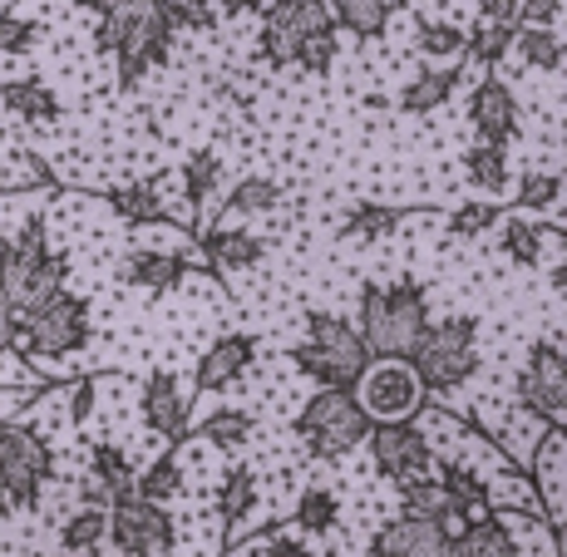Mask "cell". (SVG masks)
Listing matches in <instances>:
<instances>
[{"label":"cell","mask_w":567,"mask_h":557,"mask_svg":"<svg viewBox=\"0 0 567 557\" xmlns=\"http://www.w3.org/2000/svg\"><path fill=\"white\" fill-rule=\"evenodd\" d=\"M543 227L538 223H528V217H504L498 223V252H504L514 267H538V257H543Z\"/></svg>","instance_id":"38"},{"label":"cell","mask_w":567,"mask_h":557,"mask_svg":"<svg viewBox=\"0 0 567 557\" xmlns=\"http://www.w3.org/2000/svg\"><path fill=\"white\" fill-rule=\"evenodd\" d=\"M217 10L223 16H252V10H261V0H217Z\"/></svg>","instance_id":"49"},{"label":"cell","mask_w":567,"mask_h":557,"mask_svg":"<svg viewBox=\"0 0 567 557\" xmlns=\"http://www.w3.org/2000/svg\"><path fill=\"white\" fill-rule=\"evenodd\" d=\"M336 50H341V45H336V25L331 30H316L307 45L297 50V64H291V70H301V74H331Z\"/></svg>","instance_id":"44"},{"label":"cell","mask_w":567,"mask_h":557,"mask_svg":"<svg viewBox=\"0 0 567 557\" xmlns=\"http://www.w3.org/2000/svg\"><path fill=\"white\" fill-rule=\"evenodd\" d=\"M518 207L523 213H548V207H558L563 198V173H548V168H528L518 178Z\"/></svg>","instance_id":"41"},{"label":"cell","mask_w":567,"mask_h":557,"mask_svg":"<svg viewBox=\"0 0 567 557\" xmlns=\"http://www.w3.org/2000/svg\"><path fill=\"white\" fill-rule=\"evenodd\" d=\"M291 518H297L301 533H311V538H326V533L341 523V498H336V488L311 484V488H301V498H297V508H291Z\"/></svg>","instance_id":"37"},{"label":"cell","mask_w":567,"mask_h":557,"mask_svg":"<svg viewBox=\"0 0 567 557\" xmlns=\"http://www.w3.org/2000/svg\"><path fill=\"white\" fill-rule=\"evenodd\" d=\"M548 281H553V291H567V257L558 261V267H553V277H548Z\"/></svg>","instance_id":"51"},{"label":"cell","mask_w":567,"mask_h":557,"mask_svg":"<svg viewBox=\"0 0 567 557\" xmlns=\"http://www.w3.org/2000/svg\"><path fill=\"white\" fill-rule=\"evenodd\" d=\"M134 494H138V498H148V504H163V508H168L173 498L183 494V458H178V450L158 454L148 468H138Z\"/></svg>","instance_id":"36"},{"label":"cell","mask_w":567,"mask_h":557,"mask_svg":"<svg viewBox=\"0 0 567 557\" xmlns=\"http://www.w3.org/2000/svg\"><path fill=\"white\" fill-rule=\"evenodd\" d=\"M257 365V336H223V341H213L198 360V390H207V395H223V390H233L237 380L247 375V370Z\"/></svg>","instance_id":"19"},{"label":"cell","mask_w":567,"mask_h":557,"mask_svg":"<svg viewBox=\"0 0 567 557\" xmlns=\"http://www.w3.org/2000/svg\"><path fill=\"white\" fill-rule=\"evenodd\" d=\"M257 498H261V484L257 474L247 464H233L223 474V484H217V513H223L227 523V538H237L243 533V523L257 513Z\"/></svg>","instance_id":"26"},{"label":"cell","mask_w":567,"mask_h":557,"mask_svg":"<svg viewBox=\"0 0 567 557\" xmlns=\"http://www.w3.org/2000/svg\"><path fill=\"white\" fill-rule=\"evenodd\" d=\"M434 478H440L444 498H450V513L460 518V528L468 518H484L488 508H494V488L478 478V468H468L464 458H450L444 454L440 464H434Z\"/></svg>","instance_id":"21"},{"label":"cell","mask_w":567,"mask_h":557,"mask_svg":"<svg viewBox=\"0 0 567 557\" xmlns=\"http://www.w3.org/2000/svg\"><path fill=\"white\" fill-rule=\"evenodd\" d=\"M478 20H518V0H474Z\"/></svg>","instance_id":"48"},{"label":"cell","mask_w":567,"mask_h":557,"mask_svg":"<svg viewBox=\"0 0 567 557\" xmlns=\"http://www.w3.org/2000/svg\"><path fill=\"white\" fill-rule=\"evenodd\" d=\"M464 84V70L460 64H424L420 74H414V80L405 84V90H400V109H405V114H434V109H444L454 100V90H460Z\"/></svg>","instance_id":"24"},{"label":"cell","mask_w":567,"mask_h":557,"mask_svg":"<svg viewBox=\"0 0 567 557\" xmlns=\"http://www.w3.org/2000/svg\"><path fill=\"white\" fill-rule=\"evenodd\" d=\"M355 326H361L370 355H400L410 360V351L420 345L424 326H430V291L414 277L395 281H361L355 297Z\"/></svg>","instance_id":"2"},{"label":"cell","mask_w":567,"mask_h":557,"mask_svg":"<svg viewBox=\"0 0 567 557\" xmlns=\"http://www.w3.org/2000/svg\"><path fill=\"white\" fill-rule=\"evenodd\" d=\"M64 257L45 243V227L25 223L16 237L0 243V291L20 316H30L35 306H45L54 291H64Z\"/></svg>","instance_id":"4"},{"label":"cell","mask_w":567,"mask_h":557,"mask_svg":"<svg viewBox=\"0 0 567 557\" xmlns=\"http://www.w3.org/2000/svg\"><path fill=\"white\" fill-rule=\"evenodd\" d=\"M80 10H90V16H109V10L118 6V0H74Z\"/></svg>","instance_id":"50"},{"label":"cell","mask_w":567,"mask_h":557,"mask_svg":"<svg viewBox=\"0 0 567 557\" xmlns=\"http://www.w3.org/2000/svg\"><path fill=\"white\" fill-rule=\"evenodd\" d=\"M336 16V25L351 30L361 40H380L390 30V20L405 10V0H326Z\"/></svg>","instance_id":"28"},{"label":"cell","mask_w":567,"mask_h":557,"mask_svg":"<svg viewBox=\"0 0 567 557\" xmlns=\"http://www.w3.org/2000/svg\"><path fill=\"white\" fill-rule=\"evenodd\" d=\"M563 0H518V20L523 25H558Z\"/></svg>","instance_id":"46"},{"label":"cell","mask_w":567,"mask_h":557,"mask_svg":"<svg viewBox=\"0 0 567 557\" xmlns=\"http://www.w3.org/2000/svg\"><path fill=\"white\" fill-rule=\"evenodd\" d=\"M370 557H454V533H450V523L400 513V518H390L370 538Z\"/></svg>","instance_id":"14"},{"label":"cell","mask_w":567,"mask_h":557,"mask_svg":"<svg viewBox=\"0 0 567 557\" xmlns=\"http://www.w3.org/2000/svg\"><path fill=\"white\" fill-rule=\"evenodd\" d=\"M454 557H523V548H518L514 523L488 508L484 518H468L454 533Z\"/></svg>","instance_id":"23"},{"label":"cell","mask_w":567,"mask_h":557,"mask_svg":"<svg viewBox=\"0 0 567 557\" xmlns=\"http://www.w3.org/2000/svg\"><path fill=\"white\" fill-rule=\"evenodd\" d=\"M365 450H370V464H375L395 488L434 468V440L414 420H380V424H370Z\"/></svg>","instance_id":"12"},{"label":"cell","mask_w":567,"mask_h":557,"mask_svg":"<svg viewBox=\"0 0 567 557\" xmlns=\"http://www.w3.org/2000/svg\"><path fill=\"white\" fill-rule=\"evenodd\" d=\"M188 385H183L173 370H154V375L138 385V414H144L148 434H158V440H178L183 430H188Z\"/></svg>","instance_id":"16"},{"label":"cell","mask_w":567,"mask_h":557,"mask_svg":"<svg viewBox=\"0 0 567 557\" xmlns=\"http://www.w3.org/2000/svg\"><path fill=\"white\" fill-rule=\"evenodd\" d=\"M134 478H138V468H134V458H128L124 444H114V440H100L90 450V468H84V484H80V494H84V504H118L124 494H134Z\"/></svg>","instance_id":"17"},{"label":"cell","mask_w":567,"mask_h":557,"mask_svg":"<svg viewBox=\"0 0 567 557\" xmlns=\"http://www.w3.org/2000/svg\"><path fill=\"white\" fill-rule=\"evenodd\" d=\"M104 543H109V508H100V504H80L60 523V548L70 557H90V553H100Z\"/></svg>","instance_id":"31"},{"label":"cell","mask_w":567,"mask_h":557,"mask_svg":"<svg viewBox=\"0 0 567 557\" xmlns=\"http://www.w3.org/2000/svg\"><path fill=\"white\" fill-rule=\"evenodd\" d=\"M6 513H10V498H6V488H0V528H6Z\"/></svg>","instance_id":"52"},{"label":"cell","mask_w":567,"mask_h":557,"mask_svg":"<svg viewBox=\"0 0 567 557\" xmlns=\"http://www.w3.org/2000/svg\"><path fill=\"white\" fill-rule=\"evenodd\" d=\"M460 163H464V178L474 183L478 193H488V198H504V193L514 188V168H508V148L504 144H484V138H478Z\"/></svg>","instance_id":"29"},{"label":"cell","mask_w":567,"mask_h":557,"mask_svg":"<svg viewBox=\"0 0 567 557\" xmlns=\"http://www.w3.org/2000/svg\"><path fill=\"white\" fill-rule=\"evenodd\" d=\"M414 50L430 64H460L468 54V30L450 25V20H420L414 25Z\"/></svg>","instance_id":"34"},{"label":"cell","mask_w":567,"mask_h":557,"mask_svg":"<svg viewBox=\"0 0 567 557\" xmlns=\"http://www.w3.org/2000/svg\"><path fill=\"white\" fill-rule=\"evenodd\" d=\"M227 217H261V213H277L281 207V183L267 178V173H247L243 183L227 188Z\"/></svg>","instance_id":"35"},{"label":"cell","mask_w":567,"mask_h":557,"mask_svg":"<svg viewBox=\"0 0 567 557\" xmlns=\"http://www.w3.org/2000/svg\"><path fill=\"white\" fill-rule=\"evenodd\" d=\"M0 104H6V114H16L30 128H50L64 114L60 94L45 80H0Z\"/></svg>","instance_id":"22"},{"label":"cell","mask_w":567,"mask_h":557,"mask_svg":"<svg viewBox=\"0 0 567 557\" xmlns=\"http://www.w3.org/2000/svg\"><path fill=\"white\" fill-rule=\"evenodd\" d=\"M498 223H504V207L498 203H460L450 213V233L464 237V243L468 237H484L488 227H498Z\"/></svg>","instance_id":"42"},{"label":"cell","mask_w":567,"mask_h":557,"mask_svg":"<svg viewBox=\"0 0 567 557\" xmlns=\"http://www.w3.org/2000/svg\"><path fill=\"white\" fill-rule=\"evenodd\" d=\"M100 50L114 54L118 64V84L138 90L154 70H163L173 54V20L158 0H118L109 16H100L94 30Z\"/></svg>","instance_id":"1"},{"label":"cell","mask_w":567,"mask_h":557,"mask_svg":"<svg viewBox=\"0 0 567 557\" xmlns=\"http://www.w3.org/2000/svg\"><path fill=\"white\" fill-rule=\"evenodd\" d=\"M109 543L118 557H173V518L163 504L124 494L109 504Z\"/></svg>","instance_id":"11"},{"label":"cell","mask_w":567,"mask_h":557,"mask_svg":"<svg viewBox=\"0 0 567 557\" xmlns=\"http://www.w3.org/2000/svg\"><path fill=\"white\" fill-rule=\"evenodd\" d=\"M410 365L430 395H454L478 375V316H444L424 326L420 345L410 351Z\"/></svg>","instance_id":"5"},{"label":"cell","mask_w":567,"mask_h":557,"mask_svg":"<svg viewBox=\"0 0 567 557\" xmlns=\"http://www.w3.org/2000/svg\"><path fill=\"white\" fill-rule=\"evenodd\" d=\"M188 277V257L173 252V247H128L124 261H118V281L134 291H148V297H163L178 281Z\"/></svg>","instance_id":"18"},{"label":"cell","mask_w":567,"mask_h":557,"mask_svg":"<svg viewBox=\"0 0 567 557\" xmlns=\"http://www.w3.org/2000/svg\"><path fill=\"white\" fill-rule=\"evenodd\" d=\"M400 513L430 518V523H454L450 498H444V488L434 474H420V478H410V484H400Z\"/></svg>","instance_id":"39"},{"label":"cell","mask_w":567,"mask_h":557,"mask_svg":"<svg viewBox=\"0 0 567 557\" xmlns=\"http://www.w3.org/2000/svg\"><path fill=\"white\" fill-rule=\"evenodd\" d=\"M336 16L326 0H277L261 6V30H257V54L271 70H291L297 50L307 45L316 30H331Z\"/></svg>","instance_id":"10"},{"label":"cell","mask_w":567,"mask_h":557,"mask_svg":"<svg viewBox=\"0 0 567 557\" xmlns=\"http://www.w3.org/2000/svg\"><path fill=\"white\" fill-rule=\"evenodd\" d=\"M252 434H257V420L247 410H233V405L203 414V424H198V440H207L213 450H223V454L247 450V444H252Z\"/></svg>","instance_id":"33"},{"label":"cell","mask_w":567,"mask_h":557,"mask_svg":"<svg viewBox=\"0 0 567 557\" xmlns=\"http://www.w3.org/2000/svg\"><path fill=\"white\" fill-rule=\"evenodd\" d=\"M0 193H10V183H6V178H0Z\"/></svg>","instance_id":"54"},{"label":"cell","mask_w":567,"mask_h":557,"mask_svg":"<svg viewBox=\"0 0 567 557\" xmlns=\"http://www.w3.org/2000/svg\"><path fill=\"white\" fill-rule=\"evenodd\" d=\"M90 345V301L74 297V291H54L45 306L25 316V336H20V351L25 360H64Z\"/></svg>","instance_id":"8"},{"label":"cell","mask_w":567,"mask_h":557,"mask_svg":"<svg viewBox=\"0 0 567 557\" xmlns=\"http://www.w3.org/2000/svg\"><path fill=\"white\" fill-rule=\"evenodd\" d=\"M198 247H203L207 267L223 271V277H233V271H252V267L267 261V237L247 233V227H227V223L207 227Z\"/></svg>","instance_id":"20"},{"label":"cell","mask_w":567,"mask_h":557,"mask_svg":"<svg viewBox=\"0 0 567 557\" xmlns=\"http://www.w3.org/2000/svg\"><path fill=\"white\" fill-rule=\"evenodd\" d=\"M514 35H518V20H478L468 30V54L478 64H504L514 54Z\"/></svg>","instance_id":"40"},{"label":"cell","mask_w":567,"mask_h":557,"mask_svg":"<svg viewBox=\"0 0 567 557\" xmlns=\"http://www.w3.org/2000/svg\"><path fill=\"white\" fill-rule=\"evenodd\" d=\"M351 390H355V400H361V410L370 414V424L414 420V414L424 410V395H430V390L420 385V375H414V365L400 355H370V365L361 370V380H355Z\"/></svg>","instance_id":"9"},{"label":"cell","mask_w":567,"mask_h":557,"mask_svg":"<svg viewBox=\"0 0 567 557\" xmlns=\"http://www.w3.org/2000/svg\"><path fill=\"white\" fill-rule=\"evenodd\" d=\"M405 217H410L405 207H390V203H351V213H346V223H341V243L375 247V243H385L390 233H400Z\"/></svg>","instance_id":"25"},{"label":"cell","mask_w":567,"mask_h":557,"mask_svg":"<svg viewBox=\"0 0 567 557\" xmlns=\"http://www.w3.org/2000/svg\"><path fill=\"white\" fill-rule=\"evenodd\" d=\"M40 40V20L20 16V10H0V54H25Z\"/></svg>","instance_id":"43"},{"label":"cell","mask_w":567,"mask_h":557,"mask_svg":"<svg viewBox=\"0 0 567 557\" xmlns=\"http://www.w3.org/2000/svg\"><path fill=\"white\" fill-rule=\"evenodd\" d=\"M518 405L543 424L567 420V351L553 341H538L523 355L518 370Z\"/></svg>","instance_id":"13"},{"label":"cell","mask_w":567,"mask_h":557,"mask_svg":"<svg viewBox=\"0 0 567 557\" xmlns=\"http://www.w3.org/2000/svg\"><path fill=\"white\" fill-rule=\"evenodd\" d=\"M54 478V450L30 424H0V488L16 508H40L45 484Z\"/></svg>","instance_id":"7"},{"label":"cell","mask_w":567,"mask_h":557,"mask_svg":"<svg viewBox=\"0 0 567 557\" xmlns=\"http://www.w3.org/2000/svg\"><path fill=\"white\" fill-rule=\"evenodd\" d=\"M297 370L316 380V390H351L370 365V345L361 326L336 311H307V341L291 351Z\"/></svg>","instance_id":"3"},{"label":"cell","mask_w":567,"mask_h":557,"mask_svg":"<svg viewBox=\"0 0 567 557\" xmlns=\"http://www.w3.org/2000/svg\"><path fill=\"white\" fill-rule=\"evenodd\" d=\"M217 183H223V158H217L213 148H193L188 158H183V203H188L193 223H198L203 207L213 203Z\"/></svg>","instance_id":"30"},{"label":"cell","mask_w":567,"mask_h":557,"mask_svg":"<svg viewBox=\"0 0 567 557\" xmlns=\"http://www.w3.org/2000/svg\"><path fill=\"white\" fill-rule=\"evenodd\" d=\"M20 336H25V316L6 301V291H0V355L20 351Z\"/></svg>","instance_id":"45"},{"label":"cell","mask_w":567,"mask_h":557,"mask_svg":"<svg viewBox=\"0 0 567 557\" xmlns=\"http://www.w3.org/2000/svg\"><path fill=\"white\" fill-rule=\"evenodd\" d=\"M370 434V414L361 410L355 390H316L307 410L297 414V440L311 458H346L361 450Z\"/></svg>","instance_id":"6"},{"label":"cell","mask_w":567,"mask_h":557,"mask_svg":"<svg viewBox=\"0 0 567 557\" xmlns=\"http://www.w3.org/2000/svg\"><path fill=\"white\" fill-rule=\"evenodd\" d=\"M563 450H567V420H563Z\"/></svg>","instance_id":"53"},{"label":"cell","mask_w":567,"mask_h":557,"mask_svg":"<svg viewBox=\"0 0 567 557\" xmlns=\"http://www.w3.org/2000/svg\"><path fill=\"white\" fill-rule=\"evenodd\" d=\"M261 557H316V553L297 538V533H271V538L261 543Z\"/></svg>","instance_id":"47"},{"label":"cell","mask_w":567,"mask_h":557,"mask_svg":"<svg viewBox=\"0 0 567 557\" xmlns=\"http://www.w3.org/2000/svg\"><path fill=\"white\" fill-rule=\"evenodd\" d=\"M514 50L528 70H563L567 64V40L558 35V25H518Z\"/></svg>","instance_id":"32"},{"label":"cell","mask_w":567,"mask_h":557,"mask_svg":"<svg viewBox=\"0 0 567 557\" xmlns=\"http://www.w3.org/2000/svg\"><path fill=\"white\" fill-rule=\"evenodd\" d=\"M109 207H114V217H124V223H134V227H158V223H168V203H163V193H158L154 178L118 183V188L109 193Z\"/></svg>","instance_id":"27"},{"label":"cell","mask_w":567,"mask_h":557,"mask_svg":"<svg viewBox=\"0 0 567 557\" xmlns=\"http://www.w3.org/2000/svg\"><path fill=\"white\" fill-rule=\"evenodd\" d=\"M468 124H474V134L484 138V144H514L518 138V100L514 90H508V80H498V74H484V80L468 90Z\"/></svg>","instance_id":"15"}]
</instances>
